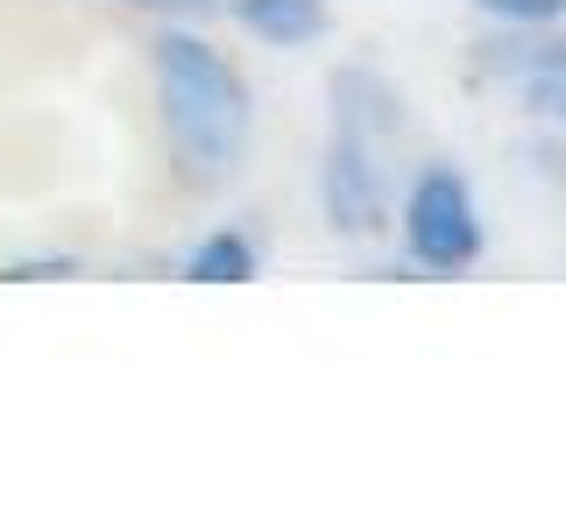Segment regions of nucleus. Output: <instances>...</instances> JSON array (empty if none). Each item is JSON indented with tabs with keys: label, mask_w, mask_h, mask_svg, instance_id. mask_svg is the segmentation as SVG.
<instances>
[{
	"label": "nucleus",
	"mask_w": 566,
	"mask_h": 530,
	"mask_svg": "<svg viewBox=\"0 0 566 530\" xmlns=\"http://www.w3.org/2000/svg\"><path fill=\"white\" fill-rule=\"evenodd\" d=\"M156 99H164V141L170 163L191 191H212L241 170L248 156V78L227 64V50H212L191 29H164L156 35Z\"/></svg>",
	"instance_id": "f257e3e1"
},
{
	"label": "nucleus",
	"mask_w": 566,
	"mask_h": 530,
	"mask_svg": "<svg viewBox=\"0 0 566 530\" xmlns=\"http://www.w3.org/2000/svg\"><path fill=\"white\" fill-rule=\"evenodd\" d=\"M389 78H376L368 64L333 71V141H326V170H318V199H326V220L340 234H376L389 220V177L382 156L397 141L403 114Z\"/></svg>",
	"instance_id": "f03ea898"
},
{
	"label": "nucleus",
	"mask_w": 566,
	"mask_h": 530,
	"mask_svg": "<svg viewBox=\"0 0 566 530\" xmlns=\"http://www.w3.org/2000/svg\"><path fill=\"white\" fill-rule=\"evenodd\" d=\"M403 241L424 269H468L482 255V212L460 170H424L403 199Z\"/></svg>",
	"instance_id": "7ed1b4c3"
},
{
	"label": "nucleus",
	"mask_w": 566,
	"mask_h": 530,
	"mask_svg": "<svg viewBox=\"0 0 566 530\" xmlns=\"http://www.w3.org/2000/svg\"><path fill=\"white\" fill-rule=\"evenodd\" d=\"M234 14H241V29H255L276 50H297L312 35H326V0H234Z\"/></svg>",
	"instance_id": "20e7f679"
},
{
	"label": "nucleus",
	"mask_w": 566,
	"mask_h": 530,
	"mask_svg": "<svg viewBox=\"0 0 566 530\" xmlns=\"http://www.w3.org/2000/svg\"><path fill=\"white\" fill-rule=\"evenodd\" d=\"M185 276L191 283H248L255 276V241L248 234H206L185 255Z\"/></svg>",
	"instance_id": "39448f33"
},
{
	"label": "nucleus",
	"mask_w": 566,
	"mask_h": 530,
	"mask_svg": "<svg viewBox=\"0 0 566 530\" xmlns=\"http://www.w3.org/2000/svg\"><path fill=\"white\" fill-rule=\"evenodd\" d=\"M489 71H517V78H545V71H566V29L559 35H531V43H495Z\"/></svg>",
	"instance_id": "423d86ee"
},
{
	"label": "nucleus",
	"mask_w": 566,
	"mask_h": 530,
	"mask_svg": "<svg viewBox=\"0 0 566 530\" xmlns=\"http://www.w3.org/2000/svg\"><path fill=\"white\" fill-rule=\"evenodd\" d=\"M474 8L495 14V22H510V29H538V22H559L566 0H474Z\"/></svg>",
	"instance_id": "0eeeda50"
},
{
	"label": "nucleus",
	"mask_w": 566,
	"mask_h": 530,
	"mask_svg": "<svg viewBox=\"0 0 566 530\" xmlns=\"http://www.w3.org/2000/svg\"><path fill=\"white\" fill-rule=\"evenodd\" d=\"M524 99H531V114H545V120H566V71L524 78Z\"/></svg>",
	"instance_id": "6e6552de"
},
{
	"label": "nucleus",
	"mask_w": 566,
	"mask_h": 530,
	"mask_svg": "<svg viewBox=\"0 0 566 530\" xmlns=\"http://www.w3.org/2000/svg\"><path fill=\"white\" fill-rule=\"evenodd\" d=\"M120 8H156V14H199L212 0H120Z\"/></svg>",
	"instance_id": "1a4fd4ad"
}]
</instances>
